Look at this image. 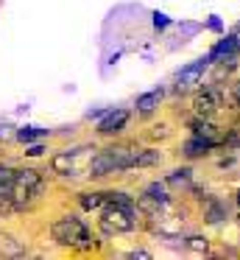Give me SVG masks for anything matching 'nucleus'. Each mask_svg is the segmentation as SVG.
I'll return each instance as SVG.
<instances>
[{
    "mask_svg": "<svg viewBox=\"0 0 240 260\" xmlns=\"http://www.w3.org/2000/svg\"><path fill=\"white\" fill-rule=\"evenodd\" d=\"M207 64H210V56H207V59H198V62L190 64V68H184L182 73H179V84H176V90H182V92H184L187 87H193L195 81H198V76L207 70Z\"/></svg>",
    "mask_w": 240,
    "mask_h": 260,
    "instance_id": "nucleus-4",
    "label": "nucleus"
},
{
    "mask_svg": "<svg viewBox=\"0 0 240 260\" xmlns=\"http://www.w3.org/2000/svg\"><path fill=\"white\" fill-rule=\"evenodd\" d=\"M128 257H143V260H145V257H148V252H143V249H137V252H131Z\"/></svg>",
    "mask_w": 240,
    "mask_h": 260,
    "instance_id": "nucleus-18",
    "label": "nucleus"
},
{
    "mask_svg": "<svg viewBox=\"0 0 240 260\" xmlns=\"http://www.w3.org/2000/svg\"><path fill=\"white\" fill-rule=\"evenodd\" d=\"M207 218H210L212 224H218V221L223 218V207L215 202V199H207Z\"/></svg>",
    "mask_w": 240,
    "mask_h": 260,
    "instance_id": "nucleus-13",
    "label": "nucleus"
},
{
    "mask_svg": "<svg viewBox=\"0 0 240 260\" xmlns=\"http://www.w3.org/2000/svg\"><path fill=\"white\" fill-rule=\"evenodd\" d=\"M50 168H53L56 174H61V176H73V174H76V168H78V154L76 151L56 154L53 162H50Z\"/></svg>",
    "mask_w": 240,
    "mask_h": 260,
    "instance_id": "nucleus-5",
    "label": "nucleus"
},
{
    "mask_svg": "<svg viewBox=\"0 0 240 260\" xmlns=\"http://www.w3.org/2000/svg\"><path fill=\"white\" fill-rule=\"evenodd\" d=\"M39 193H42V176H39L37 171H20V174L14 176V187H11L9 202L14 204L17 210H22V207L37 202Z\"/></svg>",
    "mask_w": 240,
    "mask_h": 260,
    "instance_id": "nucleus-3",
    "label": "nucleus"
},
{
    "mask_svg": "<svg viewBox=\"0 0 240 260\" xmlns=\"http://www.w3.org/2000/svg\"><path fill=\"white\" fill-rule=\"evenodd\" d=\"M42 135H45V129H22L17 137H20L22 143H28V140H37V137H42Z\"/></svg>",
    "mask_w": 240,
    "mask_h": 260,
    "instance_id": "nucleus-16",
    "label": "nucleus"
},
{
    "mask_svg": "<svg viewBox=\"0 0 240 260\" xmlns=\"http://www.w3.org/2000/svg\"><path fill=\"white\" fill-rule=\"evenodd\" d=\"M14 171L11 168H0V199L11 196V187H14Z\"/></svg>",
    "mask_w": 240,
    "mask_h": 260,
    "instance_id": "nucleus-12",
    "label": "nucleus"
},
{
    "mask_svg": "<svg viewBox=\"0 0 240 260\" xmlns=\"http://www.w3.org/2000/svg\"><path fill=\"white\" fill-rule=\"evenodd\" d=\"M218 107H221V92L212 90V87H207V90L195 98V109H198L201 115H212Z\"/></svg>",
    "mask_w": 240,
    "mask_h": 260,
    "instance_id": "nucleus-7",
    "label": "nucleus"
},
{
    "mask_svg": "<svg viewBox=\"0 0 240 260\" xmlns=\"http://www.w3.org/2000/svg\"><path fill=\"white\" fill-rule=\"evenodd\" d=\"M0 252H3V254H20V246L14 243V238L0 235Z\"/></svg>",
    "mask_w": 240,
    "mask_h": 260,
    "instance_id": "nucleus-15",
    "label": "nucleus"
},
{
    "mask_svg": "<svg viewBox=\"0 0 240 260\" xmlns=\"http://www.w3.org/2000/svg\"><path fill=\"white\" fill-rule=\"evenodd\" d=\"M126 120H128V112H123V109H120V112H109L104 120H100V129L98 132H100V135H115V132H120L123 126H126Z\"/></svg>",
    "mask_w": 240,
    "mask_h": 260,
    "instance_id": "nucleus-9",
    "label": "nucleus"
},
{
    "mask_svg": "<svg viewBox=\"0 0 240 260\" xmlns=\"http://www.w3.org/2000/svg\"><path fill=\"white\" fill-rule=\"evenodd\" d=\"M106 199H109V193H84L81 207L84 210H100V207H106Z\"/></svg>",
    "mask_w": 240,
    "mask_h": 260,
    "instance_id": "nucleus-11",
    "label": "nucleus"
},
{
    "mask_svg": "<svg viewBox=\"0 0 240 260\" xmlns=\"http://www.w3.org/2000/svg\"><path fill=\"white\" fill-rule=\"evenodd\" d=\"M137 226V213L134 204H106L104 215H100V230L106 235H117V232H131Z\"/></svg>",
    "mask_w": 240,
    "mask_h": 260,
    "instance_id": "nucleus-2",
    "label": "nucleus"
},
{
    "mask_svg": "<svg viewBox=\"0 0 240 260\" xmlns=\"http://www.w3.org/2000/svg\"><path fill=\"white\" fill-rule=\"evenodd\" d=\"M240 53V40L237 37H226L223 42H218L215 48H212V53H210V62H218V59H234Z\"/></svg>",
    "mask_w": 240,
    "mask_h": 260,
    "instance_id": "nucleus-6",
    "label": "nucleus"
},
{
    "mask_svg": "<svg viewBox=\"0 0 240 260\" xmlns=\"http://www.w3.org/2000/svg\"><path fill=\"white\" fill-rule=\"evenodd\" d=\"M148 199H151L154 204H159V207H165V204H167L165 187H162V185H151V187H148Z\"/></svg>",
    "mask_w": 240,
    "mask_h": 260,
    "instance_id": "nucleus-14",
    "label": "nucleus"
},
{
    "mask_svg": "<svg viewBox=\"0 0 240 260\" xmlns=\"http://www.w3.org/2000/svg\"><path fill=\"white\" fill-rule=\"evenodd\" d=\"M187 179H190V171H187V168H182V171H173V176H170V182H173V185H184Z\"/></svg>",
    "mask_w": 240,
    "mask_h": 260,
    "instance_id": "nucleus-17",
    "label": "nucleus"
},
{
    "mask_svg": "<svg viewBox=\"0 0 240 260\" xmlns=\"http://www.w3.org/2000/svg\"><path fill=\"white\" fill-rule=\"evenodd\" d=\"M215 143L218 140H210V137L195 135V137H190V140L184 143V154H187V157H201V154H207L210 148H215Z\"/></svg>",
    "mask_w": 240,
    "mask_h": 260,
    "instance_id": "nucleus-8",
    "label": "nucleus"
},
{
    "mask_svg": "<svg viewBox=\"0 0 240 260\" xmlns=\"http://www.w3.org/2000/svg\"><path fill=\"white\" fill-rule=\"evenodd\" d=\"M159 101H162V90L145 92V95L137 98V109H140V112H151L154 107H159Z\"/></svg>",
    "mask_w": 240,
    "mask_h": 260,
    "instance_id": "nucleus-10",
    "label": "nucleus"
},
{
    "mask_svg": "<svg viewBox=\"0 0 240 260\" xmlns=\"http://www.w3.org/2000/svg\"><path fill=\"white\" fill-rule=\"evenodd\" d=\"M234 101H237V104H240V84H237V87H234Z\"/></svg>",
    "mask_w": 240,
    "mask_h": 260,
    "instance_id": "nucleus-19",
    "label": "nucleus"
},
{
    "mask_svg": "<svg viewBox=\"0 0 240 260\" xmlns=\"http://www.w3.org/2000/svg\"><path fill=\"white\" fill-rule=\"evenodd\" d=\"M50 232H53V241L61 243V246H73V249H89V246H92L87 226H84L78 218H73V215L59 218Z\"/></svg>",
    "mask_w": 240,
    "mask_h": 260,
    "instance_id": "nucleus-1",
    "label": "nucleus"
}]
</instances>
